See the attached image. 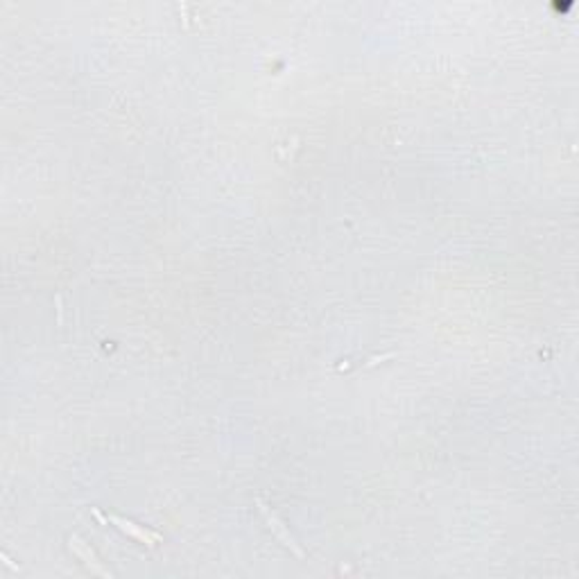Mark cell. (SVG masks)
Wrapping results in <instances>:
<instances>
[{
	"mask_svg": "<svg viewBox=\"0 0 579 579\" xmlns=\"http://www.w3.org/2000/svg\"><path fill=\"white\" fill-rule=\"evenodd\" d=\"M256 505H258V510H260V514L265 516V521H267V525H269V530L277 534L279 538H281V543L288 547V550H292L294 554L297 557H303V552H301V547L297 545V541H294V536L286 530V527H283V523H281V518L274 514L269 507L262 503V500H256Z\"/></svg>",
	"mask_w": 579,
	"mask_h": 579,
	"instance_id": "obj_1",
	"label": "cell"
},
{
	"mask_svg": "<svg viewBox=\"0 0 579 579\" xmlns=\"http://www.w3.org/2000/svg\"><path fill=\"white\" fill-rule=\"evenodd\" d=\"M70 550H73L79 559H82V561L88 566V568H93L95 573H100V575H107V571L105 568H100V564H98V559H95V554L91 552V547L82 541V538H79L77 534H73L70 536Z\"/></svg>",
	"mask_w": 579,
	"mask_h": 579,
	"instance_id": "obj_3",
	"label": "cell"
},
{
	"mask_svg": "<svg viewBox=\"0 0 579 579\" xmlns=\"http://www.w3.org/2000/svg\"><path fill=\"white\" fill-rule=\"evenodd\" d=\"M111 518V523H116V527L120 532H125L129 536H136L138 541H143L147 545H157L161 541V536L154 534V532H149V530H143V527H138L136 523H131V521H125V518H120V516H109Z\"/></svg>",
	"mask_w": 579,
	"mask_h": 579,
	"instance_id": "obj_2",
	"label": "cell"
}]
</instances>
